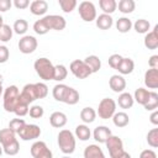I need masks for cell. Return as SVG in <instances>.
I'll return each mask as SVG.
<instances>
[{
	"label": "cell",
	"mask_w": 158,
	"mask_h": 158,
	"mask_svg": "<svg viewBox=\"0 0 158 158\" xmlns=\"http://www.w3.org/2000/svg\"><path fill=\"white\" fill-rule=\"evenodd\" d=\"M35 70L37 73V75L43 79V80H53V75H54V65L52 64V62L48 58H38L36 59L35 64Z\"/></svg>",
	"instance_id": "1"
},
{
	"label": "cell",
	"mask_w": 158,
	"mask_h": 158,
	"mask_svg": "<svg viewBox=\"0 0 158 158\" xmlns=\"http://www.w3.org/2000/svg\"><path fill=\"white\" fill-rule=\"evenodd\" d=\"M58 146L64 154H72L75 151V137L69 130H62L58 133Z\"/></svg>",
	"instance_id": "2"
},
{
	"label": "cell",
	"mask_w": 158,
	"mask_h": 158,
	"mask_svg": "<svg viewBox=\"0 0 158 158\" xmlns=\"http://www.w3.org/2000/svg\"><path fill=\"white\" fill-rule=\"evenodd\" d=\"M19 96H20V90L16 85H10L5 89L4 91V109L7 112H14L15 106L19 102Z\"/></svg>",
	"instance_id": "3"
},
{
	"label": "cell",
	"mask_w": 158,
	"mask_h": 158,
	"mask_svg": "<svg viewBox=\"0 0 158 158\" xmlns=\"http://www.w3.org/2000/svg\"><path fill=\"white\" fill-rule=\"evenodd\" d=\"M116 112V102L114 99L110 98H105L99 102V107H98V115L100 118L102 120H109L114 116V114Z\"/></svg>",
	"instance_id": "4"
},
{
	"label": "cell",
	"mask_w": 158,
	"mask_h": 158,
	"mask_svg": "<svg viewBox=\"0 0 158 158\" xmlns=\"http://www.w3.org/2000/svg\"><path fill=\"white\" fill-rule=\"evenodd\" d=\"M41 21H42V23L47 31H49V30L62 31V30H64V27L67 25L65 19L63 16H59V15H47V16L42 17Z\"/></svg>",
	"instance_id": "5"
},
{
	"label": "cell",
	"mask_w": 158,
	"mask_h": 158,
	"mask_svg": "<svg viewBox=\"0 0 158 158\" xmlns=\"http://www.w3.org/2000/svg\"><path fill=\"white\" fill-rule=\"evenodd\" d=\"M78 12L85 22H91L96 19V9L91 1H81L78 7Z\"/></svg>",
	"instance_id": "6"
},
{
	"label": "cell",
	"mask_w": 158,
	"mask_h": 158,
	"mask_svg": "<svg viewBox=\"0 0 158 158\" xmlns=\"http://www.w3.org/2000/svg\"><path fill=\"white\" fill-rule=\"evenodd\" d=\"M19 137L22 141H31V139H36L40 137L41 135V128L40 126L35 125V123H26L19 132H17Z\"/></svg>",
	"instance_id": "7"
},
{
	"label": "cell",
	"mask_w": 158,
	"mask_h": 158,
	"mask_svg": "<svg viewBox=\"0 0 158 158\" xmlns=\"http://www.w3.org/2000/svg\"><path fill=\"white\" fill-rule=\"evenodd\" d=\"M106 144V148L109 151V154L111 158H115L117 156H120L125 149H123V143H122V139L118 137V136H110L107 138V141L105 142Z\"/></svg>",
	"instance_id": "8"
},
{
	"label": "cell",
	"mask_w": 158,
	"mask_h": 158,
	"mask_svg": "<svg viewBox=\"0 0 158 158\" xmlns=\"http://www.w3.org/2000/svg\"><path fill=\"white\" fill-rule=\"evenodd\" d=\"M69 69L73 73V75L75 78H78V79H85L91 74V72L88 68V65L84 63V60H80V59L73 60L70 63V65H69Z\"/></svg>",
	"instance_id": "9"
},
{
	"label": "cell",
	"mask_w": 158,
	"mask_h": 158,
	"mask_svg": "<svg viewBox=\"0 0 158 158\" xmlns=\"http://www.w3.org/2000/svg\"><path fill=\"white\" fill-rule=\"evenodd\" d=\"M37 99H38V95H37L36 84H26L22 88V90L20 93V96H19V101H21L23 104H27V105H30L31 102H33Z\"/></svg>",
	"instance_id": "10"
},
{
	"label": "cell",
	"mask_w": 158,
	"mask_h": 158,
	"mask_svg": "<svg viewBox=\"0 0 158 158\" xmlns=\"http://www.w3.org/2000/svg\"><path fill=\"white\" fill-rule=\"evenodd\" d=\"M37 46H38V42H37L36 37H33V36H23L19 41V49L23 54L33 53L36 51Z\"/></svg>",
	"instance_id": "11"
},
{
	"label": "cell",
	"mask_w": 158,
	"mask_h": 158,
	"mask_svg": "<svg viewBox=\"0 0 158 158\" xmlns=\"http://www.w3.org/2000/svg\"><path fill=\"white\" fill-rule=\"evenodd\" d=\"M31 156L33 158H52V152L43 141H37L31 146Z\"/></svg>",
	"instance_id": "12"
},
{
	"label": "cell",
	"mask_w": 158,
	"mask_h": 158,
	"mask_svg": "<svg viewBox=\"0 0 158 158\" xmlns=\"http://www.w3.org/2000/svg\"><path fill=\"white\" fill-rule=\"evenodd\" d=\"M144 84L148 89L158 88V69L151 68L144 73Z\"/></svg>",
	"instance_id": "13"
},
{
	"label": "cell",
	"mask_w": 158,
	"mask_h": 158,
	"mask_svg": "<svg viewBox=\"0 0 158 158\" xmlns=\"http://www.w3.org/2000/svg\"><path fill=\"white\" fill-rule=\"evenodd\" d=\"M109 85H110L112 91H115V93H123V90L126 88V80H125V78L122 75L115 74V75H112L110 78Z\"/></svg>",
	"instance_id": "14"
},
{
	"label": "cell",
	"mask_w": 158,
	"mask_h": 158,
	"mask_svg": "<svg viewBox=\"0 0 158 158\" xmlns=\"http://www.w3.org/2000/svg\"><path fill=\"white\" fill-rule=\"evenodd\" d=\"M144 46L148 49H156L158 47V25H156L152 31L147 32L144 37Z\"/></svg>",
	"instance_id": "15"
},
{
	"label": "cell",
	"mask_w": 158,
	"mask_h": 158,
	"mask_svg": "<svg viewBox=\"0 0 158 158\" xmlns=\"http://www.w3.org/2000/svg\"><path fill=\"white\" fill-rule=\"evenodd\" d=\"M111 130L106 126H98L94 132H93V136H94V139L99 143H105L107 141V138L111 136Z\"/></svg>",
	"instance_id": "16"
},
{
	"label": "cell",
	"mask_w": 158,
	"mask_h": 158,
	"mask_svg": "<svg viewBox=\"0 0 158 158\" xmlns=\"http://www.w3.org/2000/svg\"><path fill=\"white\" fill-rule=\"evenodd\" d=\"M47 10H48V2L44 0H35L30 4V11L36 16L44 15Z\"/></svg>",
	"instance_id": "17"
},
{
	"label": "cell",
	"mask_w": 158,
	"mask_h": 158,
	"mask_svg": "<svg viewBox=\"0 0 158 158\" xmlns=\"http://www.w3.org/2000/svg\"><path fill=\"white\" fill-rule=\"evenodd\" d=\"M67 115L62 111H54L51 116H49V123L52 127L56 128H60L67 123Z\"/></svg>",
	"instance_id": "18"
},
{
	"label": "cell",
	"mask_w": 158,
	"mask_h": 158,
	"mask_svg": "<svg viewBox=\"0 0 158 158\" xmlns=\"http://www.w3.org/2000/svg\"><path fill=\"white\" fill-rule=\"evenodd\" d=\"M16 139H17L16 138V133L14 131H11L9 127L0 130V144H1V147H5V146L12 143Z\"/></svg>",
	"instance_id": "19"
},
{
	"label": "cell",
	"mask_w": 158,
	"mask_h": 158,
	"mask_svg": "<svg viewBox=\"0 0 158 158\" xmlns=\"http://www.w3.org/2000/svg\"><path fill=\"white\" fill-rule=\"evenodd\" d=\"M84 158H106L102 149L98 144H89L84 149Z\"/></svg>",
	"instance_id": "20"
},
{
	"label": "cell",
	"mask_w": 158,
	"mask_h": 158,
	"mask_svg": "<svg viewBox=\"0 0 158 158\" xmlns=\"http://www.w3.org/2000/svg\"><path fill=\"white\" fill-rule=\"evenodd\" d=\"M133 68H135V62L131 58H123L122 57L116 70H118V73H121L122 75H126V74H131L133 72Z\"/></svg>",
	"instance_id": "21"
},
{
	"label": "cell",
	"mask_w": 158,
	"mask_h": 158,
	"mask_svg": "<svg viewBox=\"0 0 158 158\" xmlns=\"http://www.w3.org/2000/svg\"><path fill=\"white\" fill-rule=\"evenodd\" d=\"M95 22H96V26L100 30H109V28H111V26L114 23V20H112L111 15L101 14L95 19Z\"/></svg>",
	"instance_id": "22"
},
{
	"label": "cell",
	"mask_w": 158,
	"mask_h": 158,
	"mask_svg": "<svg viewBox=\"0 0 158 158\" xmlns=\"http://www.w3.org/2000/svg\"><path fill=\"white\" fill-rule=\"evenodd\" d=\"M84 63L88 65V68L90 69V72H91V74L93 73H96V72H99V69L101 68V60H100V58L98 57V56H88L85 59H84Z\"/></svg>",
	"instance_id": "23"
},
{
	"label": "cell",
	"mask_w": 158,
	"mask_h": 158,
	"mask_svg": "<svg viewBox=\"0 0 158 158\" xmlns=\"http://www.w3.org/2000/svg\"><path fill=\"white\" fill-rule=\"evenodd\" d=\"M135 100H133V96L130 94V93H121L118 95V99H117V104L121 109H130L132 107Z\"/></svg>",
	"instance_id": "24"
},
{
	"label": "cell",
	"mask_w": 158,
	"mask_h": 158,
	"mask_svg": "<svg viewBox=\"0 0 158 158\" xmlns=\"http://www.w3.org/2000/svg\"><path fill=\"white\" fill-rule=\"evenodd\" d=\"M112 121H114V125L116 127H126L130 122V118H128V115L123 111H120V112H115L114 116H112Z\"/></svg>",
	"instance_id": "25"
},
{
	"label": "cell",
	"mask_w": 158,
	"mask_h": 158,
	"mask_svg": "<svg viewBox=\"0 0 158 158\" xmlns=\"http://www.w3.org/2000/svg\"><path fill=\"white\" fill-rule=\"evenodd\" d=\"M68 88H69V86L65 85V84H57V85H54V88H53V90H52V95H53V98H54L57 101L63 102Z\"/></svg>",
	"instance_id": "26"
},
{
	"label": "cell",
	"mask_w": 158,
	"mask_h": 158,
	"mask_svg": "<svg viewBox=\"0 0 158 158\" xmlns=\"http://www.w3.org/2000/svg\"><path fill=\"white\" fill-rule=\"evenodd\" d=\"M99 6L104 11V14L111 15L117 9V2L115 0H100L99 1Z\"/></svg>",
	"instance_id": "27"
},
{
	"label": "cell",
	"mask_w": 158,
	"mask_h": 158,
	"mask_svg": "<svg viewBox=\"0 0 158 158\" xmlns=\"http://www.w3.org/2000/svg\"><path fill=\"white\" fill-rule=\"evenodd\" d=\"M80 118L85 123H91L96 118V111L93 107H84L80 111Z\"/></svg>",
	"instance_id": "28"
},
{
	"label": "cell",
	"mask_w": 158,
	"mask_h": 158,
	"mask_svg": "<svg viewBox=\"0 0 158 158\" xmlns=\"http://www.w3.org/2000/svg\"><path fill=\"white\" fill-rule=\"evenodd\" d=\"M132 27V21L128 19V17H120L117 21H116V28L118 32L121 33H126L131 30Z\"/></svg>",
	"instance_id": "29"
},
{
	"label": "cell",
	"mask_w": 158,
	"mask_h": 158,
	"mask_svg": "<svg viewBox=\"0 0 158 158\" xmlns=\"http://www.w3.org/2000/svg\"><path fill=\"white\" fill-rule=\"evenodd\" d=\"M90 135H91L90 128L86 125H78L75 127V136L80 141H88L90 138Z\"/></svg>",
	"instance_id": "30"
},
{
	"label": "cell",
	"mask_w": 158,
	"mask_h": 158,
	"mask_svg": "<svg viewBox=\"0 0 158 158\" xmlns=\"http://www.w3.org/2000/svg\"><path fill=\"white\" fill-rule=\"evenodd\" d=\"M78 101H79V93L75 89L69 86L68 90H67V94H65V98H64L63 102L68 104V105H75Z\"/></svg>",
	"instance_id": "31"
},
{
	"label": "cell",
	"mask_w": 158,
	"mask_h": 158,
	"mask_svg": "<svg viewBox=\"0 0 158 158\" xmlns=\"http://www.w3.org/2000/svg\"><path fill=\"white\" fill-rule=\"evenodd\" d=\"M149 90H147V89H144V88H138V89H136V91H135V96H133V100H136L138 104H141V105H144L146 102H147V100H148V96H149Z\"/></svg>",
	"instance_id": "32"
},
{
	"label": "cell",
	"mask_w": 158,
	"mask_h": 158,
	"mask_svg": "<svg viewBox=\"0 0 158 158\" xmlns=\"http://www.w3.org/2000/svg\"><path fill=\"white\" fill-rule=\"evenodd\" d=\"M136 4L133 0H120L118 1V11L122 14H130L135 10Z\"/></svg>",
	"instance_id": "33"
},
{
	"label": "cell",
	"mask_w": 158,
	"mask_h": 158,
	"mask_svg": "<svg viewBox=\"0 0 158 158\" xmlns=\"http://www.w3.org/2000/svg\"><path fill=\"white\" fill-rule=\"evenodd\" d=\"M68 75V69L63 65V64H57L54 65V75H53V80L57 81H62L67 78Z\"/></svg>",
	"instance_id": "34"
},
{
	"label": "cell",
	"mask_w": 158,
	"mask_h": 158,
	"mask_svg": "<svg viewBox=\"0 0 158 158\" xmlns=\"http://www.w3.org/2000/svg\"><path fill=\"white\" fill-rule=\"evenodd\" d=\"M143 106H144V109L147 111L156 110L158 107V94L156 91H151L149 93V96H148V100H147V102Z\"/></svg>",
	"instance_id": "35"
},
{
	"label": "cell",
	"mask_w": 158,
	"mask_h": 158,
	"mask_svg": "<svg viewBox=\"0 0 158 158\" xmlns=\"http://www.w3.org/2000/svg\"><path fill=\"white\" fill-rule=\"evenodd\" d=\"M12 30H14V32L17 33V35H25L26 31L28 30V22H27L26 20H23V19H19V20L15 21Z\"/></svg>",
	"instance_id": "36"
},
{
	"label": "cell",
	"mask_w": 158,
	"mask_h": 158,
	"mask_svg": "<svg viewBox=\"0 0 158 158\" xmlns=\"http://www.w3.org/2000/svg\"><path fill=\"white\" fill-rule=\"evenodd\" d=\"M133 27H135V30H136L137 33H147L148 30H149V27H151V25H149V22H148L147 20H144V19H138V20L133 23Z\"/></svg>",
	"instance_id": "37"
},
{
	"label": "cell",
	"mask_w": 158,
	"mask_h": 158,
	"mask_svg": "<svg viewBox=\"0 0 158 158\" xmlns=\"http://www.w3.org/2000/svg\"><path fill=\"white\" fill-rule=\"evenodd\" d=\"M12 37V28L9 25H2L0 27V42H9Z\"/></svg>",
	"instance_id": "38"
},
{
	"label": "cell",
	"mask_w": 158,
	"mask_h": 158,
	"mask_svg": "<svg viewBox=\"0 0 158 158\" xmlns=\"http://www.w3.org/2000/svg\"><path fill=\"white\" fill-rule=\"evenodd\" d=\"M58 4L60 6V9L67 14L72 12L75 9V6L78 5V2L75 0H58Z\"/></svg>",
	"instance_id": "39"
},
{
	"label": "cell",
	"mask_w": 158,
	"mask_h": 158,
	"mask_svg": "<svg viewBox=\"0 0 158 158\" xmlns=\"http://www.w3.org/2000/svg\"><path fill=\"white\" fill-rule=\"evenodd\" d=\"M147 142L151 147L157 148L158 147V128H152L147 133Z\"/></svg>",
	"instance_id": "40"
},
{
	"label": "cell",
	"mask_w": 158,
	"mask_h": 158,
	"mask_svg": "<svg viewBox=\"0 0 158 158\" xmlns=\"http://www.w3.org/2000/svg\"><path fill=\"white\" fill-rule=\"evenodd\" d=\"M25 125H26V122H25L23 118H12V120L9 122V128H10L11 131H14L15 133H17Z\"/></svg>",
	"instance_id": "41"
},
{
	"label": "cell",
	"mask_w": 158,
	"mask_h": 158,
	"mask_svg": "<svg viewBox=\"0 0 158 158\" xmlns=\"http://www.w3.org/2000/svg\"><path fill=\"white\" fill-rule=\"evenodd\" d=\"M2 151H4L7 156H15V154H17V153H19V151H20L19 141L16 139L15 142H12V143H10V144H7V146L2 147Z\"/></svg>",
	"instance_id": "42"
},
{
	"label": "cell",
	"mask_w": 158,
	"mask_h": 158,
	"mask_svg": "<svg viewBox=\"0 0 158 158\" xmlns=\"http://www.w3.org/2000/svg\"><path fill=\"white\" fill-rule=\"evenodd\" d=\"M28 110H30V109H28V105H27V104H23V102L19 101L17 105L15 106L14 114H15L16 116H19V117H22V116H25V115L28 114Z\"/></svg>",
	"instance_id": "43"
},
{
	"label": "cell",
	"mask_w": 158,
	"mask_h": 158,
	"mask_svg": "<svg viewBox=\"0 0 158 158\" xmlns=\"http://www.w3.org/2000/svg\"><path fill=\"white\" fill-rule=\"evenodd\" d=\"M28 114H30V116L32 118H41L43 116V114H44V110L40 105H33L32 107H30Z\"/></svg>",
	"instance_id": "44"
},
{
	"label": "cell",
	"mask_w": 158,
	"mask_h": 158,
	"mask_svg": "<svg viewBox=\"0 0 158 158\" xmlns=\"http://www.w3.org/2000/svg\"><path fill=\"white\" fill-rule=\"evenodd\" d=\"M36 84V89H37V95L38 99H43L48 95V86L44 83H35Z\"/></svg>",
	"instance_id": "45"
},
{
	"label": "cell",
	"mask_w": 158,
	"mask_h": 158,
	"mask_svg": "<svg viewBox=\"0 0 158 158\" xmlns=\"http://www.w3.org/2000/svg\"><path fill=\"white\" fill-rule=\"evenodd\" d=\"M121 59H122V57H121L120 54H111V56L109 57V65H110L112 69H117V67H118Z\"/></svg>",
	"instance_id": "46"
},
{
	"label": "cell",
	"mask_w": 158,
	"mask_h": 158,
	"mask_svg": "<svg viewBox=\"0 0 158 158\" xmlns=\"http://www.w3.org/2000/svg\"><path fill=\"white\" fill-rule=\"evenodd\" d=\"M10 57V51L6 46H0V63H6Z\"/></svg>",
	"instance_id": "47"
},
{
	"label": "cell",
	"mask_w": 158,
	"mask_h": 158,
	"mask_svg": "<svg viewBox=\"0 0 158 158\" xmlns=\"http://www.w3.org/2000/svg\"><path fill=\"white\" fill-rule=\"evenodd\" d=\"M12 4H14V6L16 9H20V10H23V9L30 6V1L28 0H14Z\"/></svg>",
	"instance_id": "48"
},
{
	"label": "cell",
	"mask_w": 158,
	"mask_h": 158,
	"mask_svg": "<svg viewBox=\"0 0 158 158\" xmlns=\"http://www.w3.org/2000/svg\"><path fill=\"white\" fill-rule=\"evenodd\" d=\"M12 6V1L11 0H0V11L5 12L7 10H10Z\"/></svg>",
	"instance_id": "49"
},
{
	"label": "cell",
	"mask_w": 158,
	"mask_h": 158,
	"mask_svg": "<svg viewBox=\"0 0 158 158\" xmlns=\"http://www.w3.org/2000/svg\"><path fill=\"white\" fill-rule=\"evenodd\" d=\"M139 158H157V154L152 149H144L141 152Z\"/></svg>",
	"instance_id": "50"
},
{
	"label": "cell",
	"mask_w": 158,
	"mask_h": 158,
	"mask_svg": "<svg viewBox=\"0 0 158 158\" xmlns=\"http://www.w3.org/2000/svg\"><path fill=\"white\" fill-rule=\"evenodd\" d=\"M148 65L149 68H154V69H158V56L157 54H153L149 60H148Z\"/></svg>",
	"instance_id": "51"
},
{
	"label": "cell",
	"mask_w": 158,
	"mask_h": 158,
	"mask_svg": "<svg viewBox=\"0 0 158 158\" xmlns=\"http://www.w3.org/2000/svg\"><path fill=\"white\" fill-rule=\"evenodd\" d=\"M149 118H151V122H152L153 125H158V111L154 110V111L152 112V115H151Z\"/></svg>",
	"instance_id": "52"
},
{
	"label": "cell",
	"mask_w": 158,
	"mask_h": 158,
	"mask_svg": "<svg viewBox=\"0 0 158 158\" xmlns=\"http://www.w3.org/2000/svg\"><path fill=\"white\" fill-rule=\"evenodd\" d=\"M115 158H131V156H130V153H127L126 151H123L120 156H117V157H115Z\"/></svg>",
	"instance_id": "53"
},
{
	"label": "cell",
	"mask_w": 158,
	"mask_h": 158,
	"mask_svg": "<svg viewBox=\"0 0 158 158\" xmlns=\"http://www.w3.org/2000/svg\"><path fill=\"white\" fill-rule=\"evenodd\" d=\"M2 25H4V19H2V16L0 15V27H1Z\"/></svg>",
	"instance_id": "54"
},
{
	"label": "cell",
	"mask_w": 158,
	"mask_h": 158,
	"mask_svg": "<svg viewBox=\"0 0 158 158\" xmlns=\"http://www.w3.org/2000/svg\"><path fill=\"white\" fill-rule=\"evenodd\" d=\"M1 85H2V75L0 74V86H1Z\"/></svg>",
	"instance_id": "55"
},
{
	"label": "cell",
	"mask_w": 158,
	"mask_h": 158,
	"mask_svg": "<svg viewBox=\"0 0 158 158\" xmlns=\"http://www.w3.org/2000/svg\"><path fill=\"white\" fill-rule=\"evenodd\" d=\"M1 94H2V85L0 86V96H1Z\"/></svg>",
	"instance_id": "56"
},
{
	"label": "cell",
	"mask_w": 158,
	"mask_h": 158,
	"mask_svg": "<svg viewBox=\"0 0 158 158\" xmlns=\"http://www.w3.org/2000/svg\"><path fill=\"white\" fill-rule=\"evenodd\" d=\"M2 152H4V151H2V147H1V146H0V156H1V154H2Z\"/></svg>",
	"instance_id": "57"
},
{
	"label": "cell",
	"mask_w": 158,
	"mask_h": 158,
	"mask_svg": "<svg viewBox=\"0 0 158 158\" xmlns=\"http://www.w3.org/2000/svg\"><path fill=\"white\" fill-rule=\"evenodd\" d=\"M62 158H70V157H68V156H64V157H62Z\"/></svg>",
	"instance_id": "58"
}]
</instances>
